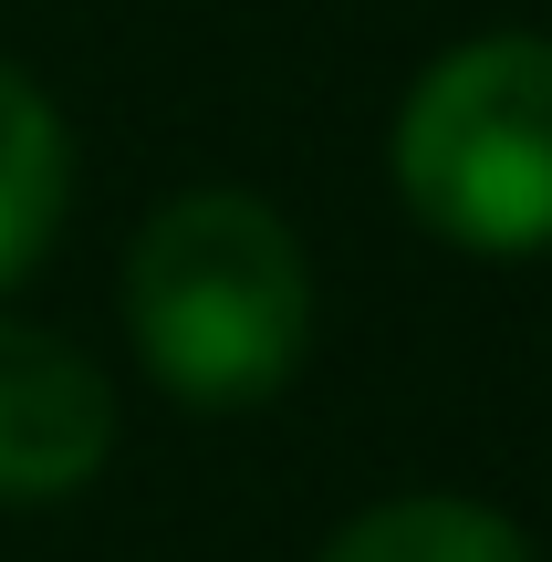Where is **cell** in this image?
<instances>
[{
  "label": "cell",
  "instance_id": "cell-3",
  "mask_svg": "<svg viewBox=\"0 0 552 562\" xmlns=\"http://www.w3.org/2000/svg\"><path fill=\"white\" fill-rule=\"evenodd\" d=\"M115 448V385L53 323L0 313V501H63Z\"/></svg>",
  "mask_w": 552,
  "mask_h": 562
},
{
  "label": "cell",
  "instance_id": "cell-2",
  "mask_svg": "<svg viewBox=\"0 0 552 562\" xmlns=\"http://www.w3.org/2000/svg\"><path fill=\"white\" fill-rule=\"evenodd\" d=\"M396 199L480 261L552 250V32H480L396 104Z\"/></svg>",
  "mask_w": 552,
  "mask_h": 562
},
{
  "label": "cell",
  "instance_id": "cell-1",
  "mask_svg": "<svg viewBox=\"0 0 552 562\" xmlns=\"http://www.w3.org/2000/svg\"><path fill=\"white\" fill-rule=\"evenodd\" d=\"M136 364L188 406H261L313 344V261L292 220L250 188H188L146 209L125 250Z\"/></svg>",
  "mask_w": 552,
  "mask_h": 562
},
{
  "label": "cell",
  "instance_id": "cell-5",
  "mask_svg": "<svg viewBox=\"0 0 552 562\" xmlns=\"http://www.w3.org/2000/svg\"><path fill=\"white\" fill-rule=\"evenodd\" d=\"M313 562H532V542H521L500 510H480V501L417 490V501H375V510H354V521L334 531Z\"/></svg>",
  "mask_w": 552,
  "mask_h": 562
},
{
  "label": "cell",
  "instance_id": "cell-4",
  "mask_svg": "<svg viewBox=\"0 0 552 562\" xmlns=\"http://www.w3.org/2000/svg\"><path fill=\"white\" fill-rule=\"evenodd\" d=\"M63 209H74V136H63L53 94L21 63H0V292L53 250Z\"/></svg>",
  "mask_w": 552,
  "mask_h": 562
}]
</instances>
